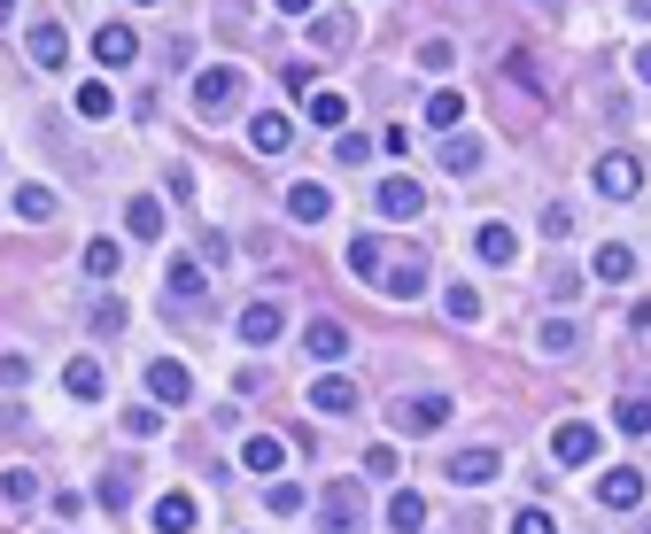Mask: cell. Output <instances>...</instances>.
Returning <instances> with one entry per match:
<instances>
[{"label": "cell", "mask_w": 651, "mask_h": 534, "mask_svg": "<svg viewBox=\"0 0 651 534\" xmlns=\"http://www.w3.org/2000/svg\"><path fill=\"white\" fill-rule=\"evenodd\" d=\"M280 302H249V310H240V341H249V348H272L280 341Z\"/></svg>", "instance_id": "13"}, {"label": "cell", "mask_w": 651, "mask_h": 534, "mask_svg": "<svg viewBox=\"0 0 651 534\" xmlns=\"http://www.w3.org/2000/svg\"><path fill=\"white\" fill-rule=\"evenodd\" d=\"M303 102H310V124H350V102H342V94H326V85H310Z\"/></svg>", "instance_id": "31"}, {"label": "cell", "mask_w": 651, "mask_h": 534, "mask_svg": "<svg viewBox=\"0 0 651 534\" xmlns=\"http://www.w3.org/2000/svg\"><path fill=\"white\" fill-rule=\"evenodd\" d=\"M125 488H132V465H109L102 473V503H125Z\"/></svg>", "instance_id": "43"}, {"label": "cell", "mask_w": 651, "mask_h": 534, "mask_svg": "<svg viewBox=\"0 0 651 534\" xmlns=\"http://www.w3.org/2000/svg\"><path fill=\"white\" fill-rule=\"evenodd\" d=\"M147 395H155L163 411H187V403H194V372L179 365V356H155V365H147Z\"/></svg>", "instance_id": "3"}, {"label": "cell", "mask_w": 651, "mask_h": 534, "mask_svg": "<svg viewBox=\"0 0 651 534\" xmlns=\"http://www.w3.org/2000/svg\"><path fill=\"white\" fill-rule=\"evenodd\" d=\"M628 9H636V16H643V24H651V0H628Z\"/></svg>", "instance_id": "50"}, {"label": "cell", "mask_w": 651, "mask_h": 534, "mask_svg": "<svg viewBox=\"0 0 651 534\" xmlns=\"http://www.w3.org/2000/svg\"><path fill=\"white\" fill-rule=\"evenodd\" d=\"M132 55H140L132 24H102V32H94V62H132Z\"/></svg>", "instance_id": "24"}, {"label": "cell", "mask_w": 651, "mask_h": 534, "mask_svg": "<svg viewBox=\"0 0 651 534\" xmlns=\"http://www.w3.org/2000/svg\"><path fill=\"white\" fill-rule=\"evenodd\" d=\"M442 170L473 178V170H481V140H465V132H442Z\"/></svg>", "instance_id": "26"}, {"label": "cell", "mask_w": 651, "mask_h": 534, "mask_svg": "<svg viewBox=\"0 0 651 534\" xmlns=\"http://www.w3.org/2000/svg\"><path fill=\"white\" fill-rule=\"evenodd\" d=\"M147 526H155V534H194V496H155Z\"/></svg>", "instance_id": "17"}, {"label": "cell", "mask_w": 651, "mask_h": 534, "mask_svg": "<svg viewBox=\"0 0 651 534\" xmlns=\"http://www.w3.org/2000/svg\"><path fill=\"white\" fill-rule=\"evenodd\" d=\"M342 263H350V272H357V280H380V263H388V240H372V233H357V240L342 248Z\"/></svg>", "instance_id": "22"}, {"label": "cell", "mask_w": 651, "mask_h": 534, "mask_svg": "<svg viewBox=\"0 0 651 534\" xmlns=\"http://www.w3.org/2000/svg\"><path fill=\"white\" fill-rule=\"evenodd\" d=\"M450 418V395H403L395 403V434H435Z\"/></svg>", "instance_id": "7"}, {"label": "cell", "mask_w": 651, "mask_h": 534, "mask_svg": "<svg viewBox=\"0 0 651 534\" xmlns=\"http://www.w3.org/2000/svg\"><path fill=\"white\" fill-rule=\"evenodd\" d=\"M427 124H435V132H458V124H465V94H450V85H442V94L427 102Z\"/></svg>", "instance_id": "29"}, {"label": "cell", "mask_w": 651, "mask_h": 534, "mask_svg": "<svg viewBox=\"0 0 651 534\" xmlns=\"http://www.w3.org/2000/svg\"><path fill=\"white\" fill-rule=\"evenodd\" d=\"M372 202H380V217H395V225H403V217H419V210H427V187H419V178H388Z\"/></svg>", "instance_id": "8"}, {"label": "cell", "mask_w": 651, "mask_h": 534, "mask_svg": "<svg viewBox=\"0 0 651 534\" xmlns=\"http://www.w3.org/2000/svg\"><path fill=\"white\" fill-rule=\"evenodd\" d=\"M497 465H505L497 450H458V458H450V480H458V488H481V480H497Z\"/></svg>", "instance_id": "18"}, {"label": "cell", "mask_w": 651, "mask_h": 534, "mask_svg": "<svg viewBox=\"0 0 651 534\" xmlns=\"http://www.w3.org/2000/svg\"><path fill=\"white\" fill-rule=\"evenodd\" d=\"M310 39H318V47H350V39H357V16H318Z\"/></svg>", "instance_id": "35"}, {"label": "cell", "mask_w": 651, "mask_h": 534, "mask_svg": "<svg viewBox=\"0 0 651 534\" xmlns=\"http://www.w3.org/2000/svg\"><path fill=\"white\" fill-rule=\"evenodd\" d=\"M551 458H558V465H590V458H597V426H590V418H566V426L551 434Z\"/></svg>", "instance_id": "6"}, {"label": "cell", "mask_w": 651, "mask_h": 534, "mask_svg": "<svg viewBox=\"0 0 651 534\" xmlns=\"http://www.w3.org/2000/svg\"><path fill=\"white\" fill-rule=\"evenodd\" d=\"M125 225H132L140 240H155V233H163V202H155V194H132V210H125Z\"/></svg>", "instance_id": "30"}, {"label": "cell", "mask_w": 651, "mask_h": 534, "mask_svg": "<svg viewBox=\"0 0 651 534\" xmlns=\"http://www.w3.org/2000/svg\"><path fill=\"white\" fill-rule=\"evenodd\" d=\"M613 426H620V434H651V395H620Z\"/></svg>", "instance_id": "34"}, {"label": "cell", "mask_w": 651, "mask_h": 534, "mask_svg": "<svg viewBox=\"0 0 651 534\" xmlns=\"http://www.w3.org/2000/svg\"><path fill=\"white\" fill-rule=\"evenodd\" d=\"M512 534H558V519H551V511H543V503H528V511H520V519H512Z\"/></svg>", "instance_id": "41"}, {"label": "cell", "mask_w": 651, "mask_h": 534, "mask_svg": "<svg viewBox=\"0 0 651 534\" xmlns=\"http://www.w3.org/2000/svg\"><path fill=\"white\" fill-rule=\"evenodd\" d=\"M287 217L295 225H326V217H334V194H326V187H287Z\"/></svg>", "instance_id": "19"}, {"label": "cell", "mask_w": 651, "mask_h": 534, "mask_svg": "<svg viewBox=\"0 0 651 534\" xmlns=\"http://www.w3.org/2000/svg\"><path fill=\"white\" fill-rule=\"evenodd\" d=\"M117 263H125L117 240H86V280H117Z\"/></svg>", "instance_id": "32"}, {"label": "cell", "mask_w": 651, "mask_h": 534, "mask_svg": "<svg viewBox=\"0 0 651 534\" xmlns=\"http://www.w3.org/2000/svg\"><path fill=\"white\" fill-rule=\"evenodd\" d=\"M442 302H450V318H458V325H473V318H481V295H473V287H450Z\"/></svg>", "instance_id": "40"}, {"label": "cell", "mask_w": 651, "mask_h": 534, "mask_svg": "<svg viewBox=\"0 0 651 534\" xmlns=\"http://www.w3.org/2000/svg\"><path fill=\"white\" fill-rule=\"evenodd\" d=\"M240 465H249V473H280L287 465V441L280 434H249V441H240Z\"/></svg>", "instance_id": "21"}, {"label": "cell", "mask_w": 651, "mask_h": 534, "mask_svg": "<svg viewBox=\"0 0 651 534\" xmlns=\"http://www.w3.org/2000/svg\"><path fill=\"white\" fill-rule=\"evenodd\" d=\"M427 280H435V272H427V256H395V263H380V287H388L395 302H419Z\"/></svg>", "instance_id": "5"}, {"label": "cell", "mask_w": 651, "mask_h": 534, "mask_svg": "<svg viewBox=\"0 0 651 534\" xmlns=\"http://www.w3.org/2000/svg\"><path fill=\"white\" fill-rule=\"evenodd\" d=\"M272 9H280V16H310V9H318V0H272Z\"/></svg>", "instance_id": "48"}, {"label": "cell", "mask_w": 651, "mask_h": 534, "mask_svg": "<svg viewBox=\"0 0 651 534\" xmlns=\"http://www.w3.org/2000/svg\"><path fill=\"white\" fill-rule=\"evenodd\" d=\"M24 380H32V365H24L16 348H9V356H0V388H24Z\"/></svg>", "instance_id": "45"}, {"label": "cell", "mask_w": 651, "mask_h": 534, "mask_svg": "<svg viewBox=\"0 0 651 534\" xmlns=\"http://www.w3.org/2000/svg\"><path fill=\"white\" fill-rule=\"evenodd\" d=\"M280 85L287 94H310V62H280Z\"/></svg>", "instance_id": "47"}, {"label": "cell", "mask_w": 651, "mask_h": 534, "mask_svg": "<svg viewBox=\"0 0 651 534\" xmlns=\"http://www.w3.org/2000/svg\"><path fill=\"white\" fill-rule=\"evenodd\" d=\"M132 9H155V0H132Z\"/></svg>", "instance_id": "52"}, {"label": "cell", "mask_w": 651, "mask_h": 534, "mask_svg": "<svg viewBox=\"0 0 651 534\" xmlns=\"http://www.w3.org/2000/svg\"><path fill=\"white\" fill-rule=\"evenodd\" d=\"M597 503H605V511H636V503H643V473H628V465L597 473Z\"/></svg>", "instance_id": "11"}, {"label": "cell", "mask_w": 651, "mask_h": 534, "mask_svg": "<svg viewBox=\"0 0 651 534\" xmlns=\"http://www.w3.org/2000/svg\"><path fill=\"white\" fill-rule=\"evenodd\" d=\"M9 16H16V0H0V24H9Z\"/></svg>", "instance_id": "51"}, {"label": "cell", "mask_w": 651, "mask_h": 534, "mask_svg": "<svg viewBox=\"0 0 651 534\" xmlns=\"http://www.w3.org/2000/svg\"><path fill=\"white\" fill-rule=\"evenodd\" d=\"M310 411H326V418L357 411V380H342V372H318V380H310Z\"/></svg>", "instance_id": "12"}, {"label": "cell", "mask_w": 651, "mask_h": 534, "mask_svg": "<svg viewBox=\"0 0 651 534\" xmlns=\"http://www.w3.org/2000/svg\"><path fill=\"white\" fill-rule=\"evenodd\" d=\"M590 272H597L605 287H628V280H636V248H620V240H605V248L590 256Z\"/></svg>", "instance_id": "16"}, {"label": "cell", "mask_w": 651, "mask_h": 534, "mask_svg": "<svg viewBox=\"0 0 651 534\" xmlns=\"http://www.w3.org/2000/svg\"><path fill=\"white\" fill-rule=\"evenodd\" d=\"M473 256H481V263H512V256H520L512 225H481V233H473Z\"/></svg>", "instance_id": "25"}, {"label": "cell", "mask_w": 651, "mask_h": 534, "mask_svg": "<svg viewBox=\"0 0 651 534\" xmlns=\"http://www.w3.org/2000/svg\"><path fill=\"white\" fill-rule=\"evenodd\" d=\"M636 78H643V85H651V47H636Z\"/></svg>", "instance_id": "49"}, {"label": "cell", "mask_w": 651, "mask_h": 534, "mask_svg": "<svg viewBox=\"0 0 651 534\" xmlns=\"http://www.w3.org/2000/svg\"><path fill=\"white\" fill-rule=\"evenodd\" d=\"M535 348H543V356L582 348V318H543V325H535Z\"/></svg>", "instance_id": "23"}, {"label": "cell", "mask_w": 651, "mask_h": 534, "mask_svg": "<svg viewBox=\"0 0 651 534\" xmlns=\"http://www.w3.org/2000/svg\"><path fill=\"white\" fill-rule=\"evenodd\" d=\"M365 473H372V480H395V450H388V441H372V450H365Z\"/></svg>", "instance_id": "42"}, {"label": "cell", "mask_w": 651, "mask_h": 534, "mask_svg": "<svg viewBox=\"0 0 651 534\" xmlns=\"http://www.w3.org/2000/svg\"><path fill=\"white\" fill-rule=\"evenodd\" d=\"M597 194H605V202H636V194H643V163H636L628 147L597 155Z\"/></svg>", "instance_id": "2"}, {"label": "cell", "mask_w": 651, "mask_h": 534, "mask_svg": "<svg viewBox=\"0 0 651 534\" xmlns=\"http://www.w3.org/2000/svg\"><path fill=\"white\" fill-rule=\"evenodd\" d=\"M0 496H9V503H32V496H39L32 465H9V473H0Z\"/></svg>", "instance_id": "37"}, {"label": "cell", "mask_w": 651, "mask_h": 534, "mask_svg": "<svg viewBox=\"0 0 651 534\" xmlns=\"http://www.w3.org/2000/svg\"><path fill=\"white\" fill-rule=\"evenodd\" d=\"M303 348L318 356V365H334V356H350V325H342V318H318V325L303 333Z\"/></svg>", "instance_id": "15"}, {"label": "cell", "mask_w": 651, "mask_h": 534, "mask_svg": "<svg viewBox=\"0 0 651 534\" xmlns=\"http://www.w3.org/2000/svg\"><path fill=\"white\" fill-rule=\"evenodd\" d=\"M334 155H342V163H365V155H372V140H365V132H342V140H334Z\"/></svg>", "instance_id": "46"}, {"label": "cell", "mask_w": 651, "mask_h": 534, "mask_svg": "<svg viewBox=\"0 0 651 534\" xmlns=\"http://www.w3.org/2000/svg\"><path fill=\"white\" fill-rule=\"evenodd\" d=\"M388 526H395V534H419V526H427V496H412V488L388 496Z\"/></svg>", "instance_id": "27"}, {"label": "cell", "mask_w": 651, "mask_h": 534, "mask_svg": "<svg viewBox=\"0 0 651 534\" xmlns=\"http://www.w3.org/2000/svg\"><path fill=\"white\" fill-rule=\"evenodd\" d=\"M24 47H32V70H62V55H70V39H62L55 16H39V24L24 32Z\"/></svg>", "instance_id": "9"}, {"label": "cell", "mask_w": 651, "mask_h": 534, "mask_svg": "<svg viewBox=\"0 0 651 534\" xmlns=\"http://www.w3.org/2000/svg\"><path fill=\"white\" fill-rule=\"evenodd\" d=\"M62 388H70V395H78V403H94V395H102V388H109V372H102V365H94V356H70V365H62Z\"/></svg>", "instance_id": "20"}, {"label": "cell", "mask_w": 651, "mask_h": 534, "mask_svg": "<svg viewBox=\"0 0 651 534\" xmlns=\"http://www.w3.org/2000/svg\"><path fill=\"white\" fill-rule=\"evenodd\" d=\"M86 325H94L102 341H109V333H125V302H117V295H102V302L86 310Z\"/></svg>", "instance_id": "36"}, {"label": "cell", "mask_w": 651, "mask_h": 534, "mask_svg": "<svg viewBox=\"0 0 651 534\" xmlns=\"http://www.w3.org/2000/svg\"><path fill=\"white\" fill-rule=\"evenodd\" d=\"M450 62H458V47H450V39H427V47H419V70H435V78H442Z\"/></svg>", "instance_id": "39"}, {"label": "cell", "mask_w": 651, "mask_h": 534, "mask_svg": "<svg viewBox=\"0 0 651 534\" xmlns=\"http://www.w3.org/2000/svg\"><path fill=\"white\" fill-rule=\"evenodd\" d=\"M16 217L47 225V217H55V194H47V187H24V194H16Z\"/></svg>", "instance_id": "38"}, {"label": "cell", "mask_w": 651, "mask_h": 534, "mask_svg": "<svg viewBox=\"0 0 651 534\" xmlns=\"http://www.w3.org/2000/svg\"><path fill=\"white\" fill-rule=\"evenodd\" d=\"M163 287H171L179 302H210V280H202V263H187V256H171V263H163Z\"/></svg>", "instance_id": "14"}, {"label": "cell", "mask_w": 651, "mask_h": 534, "mask_svg": "<svg viewBox=\"0 0 651 534\" xmlns=\"http://www.w3.org/2000/svg\"><path fill=\"white\" fill-rule=\"evenodd\" d=\"M318 534H365V496L350 480L318 488Z\"/></svg>", "instance_id": "1"}, {"label": "cell", "mask_w": 651, "mask_h": 534, "mask_svg": "<svg viewBox=\"0 0 651 534\" xmlns=\"http://www.w3.org/2000/svg\"><path fill=\"white\" fill-rule=\"evenodd\" d=\"M78 117H94V124H109V117H117V94H109V78L78 85Z\"/></svg>", "instance_id": "28"}, {"label": "cell", "mask_w": 651, "mask_h": 534, "mask_svg": "<svg viewBox=\"0 0 651 534\" xmlns=\"http://www.w3.org/2000/svg\"><path fill=\"white\" fill-rule=\"evenodd\" d=\"M194 109H202V117L240 109V70H202V78H194Z\"/></svg>", "instance_id": "4"}, {"label": "cell", "mask_w": 651, "mask_h": 534, "mask_svg": "<svg viewBox=\"0 0 651 534\" xmlns=\"http://www.w3.org/2000/svg\"><path fill=\"white\" fill-rule=\"evenodd\" d=\"M303 503H310V488H295V480H280V488H264V511H272V519H295Z\"/></svg>", "instance_id": "33"}, {"label": "cell", "mask_w": 651, "mask_h": 534, "mask_svg": "<svg viewBox=\"0 0 651 534\" xmlns=\"http://www.w3.org/2000/svg\"><path fill=\"white\" fill-rule=\"evenodd\" d=\"M287 140H295V117H287V109H257V117H249V147H257V155H280Z\"/></svg>", "instance_id": "10"}, {"label": "cell", "mask_w": 651, "mask_h": 534, "mask_svg": "<svg viewBox=\"0 0 651 534\" xmlns=\"http://www.w3.org/2000/svg\"><path fill=\"white\" fill-rule=\"evenodd\" d=\"M543 233H551V240H566V233H575V210L551 202V210H543Z\"/></svg>", "instance_id": "44"}]
</instances>
